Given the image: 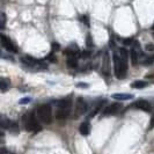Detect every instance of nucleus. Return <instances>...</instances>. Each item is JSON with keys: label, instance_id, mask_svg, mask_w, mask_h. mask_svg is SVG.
Wrapping results in <instances>:
<instances>
[{"label": "nucleus", "instance_id": "32", "mask_svg": "<svg viewBox=\"0 0 154 154\" xmlns=\"http://www.w3.org/2000/svg\"><path fill=\"white\" fill-rule=\"evenodd\" d=\"M152 29H153V30H154V24H153V27H152Z\"/></svg>", "mask_w": 154, "mask_h": 154}, {"label": "nucleus", "instance_id": "19", "mask_svg": "<svg viewBox=\"0 0 154 154\" xmlns=\"http://www.w3.org/2000/svg\"><path fill=\"white\" fill-rule=\"evenodd\" d=\"M119 56H121V58L125 60V62H128V51L125 50V49H121L119 50Z\"/></svg>", "mask_w": 154, "mask_h": 154}, {"label": "nucleus", "instance_id": "29", "mask_svg": "<svg viewBox=\"0 0 154 154\" xmlns=\"http://www.w3.org/2000/svg\"><path fill=\"white\" fill-rule=\"evenodd\" d=\"M123 43H124V44H131V43H132V39L131 38L123 39Z\"/></svg>", "mask_w": 154, "mask_h": 154}, {"label": "nucleus", "instance_id": "5", "mask_svg": "<svg viewBox=\"0 0 154 154\" xmlns=\"http://www.w3.org/2000/svg\"><path fill=\"white\" fill-rule=\"evenodd\" d=\"M1 128L2 129H6L8 130L9 132H12V133H16V132H19V126H17V124L15 122H13V121H11V119H8V118H1Z\"/></svg>", "mask_w": 154, "mask_h": 154}, {"label": "nucleus", "instance_id": "17", "mask_svg": "<svg viewBox=\"0 0 154 154\" xmlns=\"http://www.w3.org/2000/svg\"><path fill=\"white\" fill-rule=\"evenodd\" d=\"M102 72L103 74L106 75H109V58L108 54L104 56V60H103V69H102Z\"/></svg>", "mask_w": 154, "mask_h": 154}, {"label": "nucleus", "instance_id": "20", "mask_svg": "<svg viewBox=\"0 0 154 154\" xmlns=\"http://www.w3.org/2000/svg\"><path fill=\"white\" fill-rule=\"evenodd\" d=\"M5 23H6V14L1 13V23H0V28L4 29L5 28Z\"/></svg>", "mask_w": 154, "mask_h": 154}, {"label": "nucleus", "instance_id": "6", "mask_svg": "<svg viewBox=\"0 0 154 154\" xmlns=\"http://www.w3.org/2000/svg\"><path fill=\"white\" fill-rule=\"evenodd\" d=\"M1 44H2V46H4L7 51H9V52H13V54H16V52H17V48L15 46V44L8 38L6 35H4V34L1 35Z\"/></svg>", "mask_w": 154, "mask_h": 154}, {"label": "nucleus", "instance_id": "25", "mask_svg": "<svg viewBox=\"0 0 154 154\" xmlns=\"http://www.w3.org/2000/svg\"><path fill=\"white\" fill-rule=\"evenodd\" d=\"M77 87L78 88H88L89 85L86 84V82H79V84H77Z\"/></svg>", "mask_w": 154, "mask_h": 154}, {"label": "nucleus", "instance_id": "2", "mask_svg": "<svg viewBox=\"0 0 154 154\" xmlns=\"http://www.w3.org/2000/svg\"><path fill=\"white\" fill-rule=\"evenodd\" d=\"M114 65H115V74L118 79H123L128 72V62L123 60L121 56L114 54Z\"/></svg>", "mask_w": 154, "mask_h": 154}, {"label": "nucleus", "instance_id": "33", "mask_svg": "<svg viewBox=\"0 0 154 154\" xmlns=\"http://www.w3.org/2000/svg\"><path fill=\"white\" fill-rule=\"evenodd\" d=\"M153 38H154V34H153Z\"/></svg>", "mask_w": 154, "mask_h": 154}, {"label": "nucleus", "instance_id": "26", "mask_svg": "<svg viewBox=\"0 0 154 154\" xmlns=\"http://www.w3.org/2000/svg\"><path fill=\"white\" fill-rule=\"evenodd\" d=\"M145 50H147V51H154V44H146L145 45Z\"/></svg>", "mask_w": 154, "mask_h": 154}, {"label": "nucleus", "instance_id": "31", "mask_svg": "<svg viewBox=\"0 0 154 154\" xmlns=\"http://www.w3.org/2000/svg\"><path fill=\"white\" fill-rule=\"evenodd\" d=\"M149 124H151V125H149V129H153V128H154V116L152 117V119H151V123H149Z\"/></svg>", "mask_w": 154, "mask_h": 154}, {"label": "nucleus", "instance_id": "11", "mask_svg": "<svg viewBox=\"0 0 154 154\" xmlns=\"http://www.w3.org/2000/svg\"><path fill=\"white\" fill-rule=\"evenodd\" d=\"M79 131H80V133H81L82 136H88L89 132H91V125H89V123H88V122H84V123L80 124Z\"/></svg>", "mask_w": 154, "mask_h": 154}, {"label": "nucleus", "instance_id": "28", "mask_svg": "<svg viewBox=\"0 0 154 154\" xmlns=\"http://www.w3.org/2000/svg\"><path fill=\"white\" fill-rule=\"evenodd\" d=\"M52 50H54V51L59 50V44H58V43H52Z\"/></svg>", "mask_w": 154, "mask_h": 154}, {"label": "nucleus", "instance_id": "1", "mask_svg": "<svg viewBox=\"0 0 154 154\" xmlns=\"http://www.w3.org/2000/svg\"><path fill=\"white\" fill-rule=\"evenodd\" d=\"M36 115L38 117V119L44 124H51L52 123V109L49 104H41L37 110H36Z\"/></svg>", "mask_w": 154, "mask_h": 154}, {"label": "nucleus", "instance_id": "24", "mask_svg": "<svg viewBox=\"0 0 154 154\" xmlns=\"http://www.w3.org/2000/svg\"><path fill=\"white\" fill-rule=\"evenodd\" d=\"M86 43H87V46H88V48H92L93 46V41H92V36H91V35L87 36V42H86Z\"/></svg>", "mask_w": 154, "mask_h": 154}, {"label": "nucleus", "instance_id": "23", "mask_svg": "<svg viewBox=\"0 0 154 154\" xmlns=\"http://www.w3.org/2000/svg\"><path fill=\"white\" fill-rule=\"evenodd\" d=\"M46 59H48V60H50L51 63H56V62H57V58H56V57H54V56L52 54H49V56L46 57Z\"/></svg>", "mask_w": 154, "mask_h": 154}, {"label": "nucleus", "instance_id": "22", "mask_svg": "<svg viewBox=\"0 0 154 154\" xmlns=\"http://www.w3.org/2000/svg\"><path fill=\"white\" fill-rule=\"evenodd\" d=\"M91 56V51H82V52H80V57L81 58H88Z\"/></svg>", "mask_w": 154, "mask_h": 154}, {"label": "nucleus", "instance_id": "12", "mask_svg": "<svg viewBox=\"0 0 154 154\" xmlns=\"http://www.w3.org/2000/svg\"><path fill=\"white\" fill-rule=\"evenodd\" d=\"M72 106V101L69 97L67 99H64V100H60L57 102V107L58 108H64V109H69Z\"/></svg>", "mask_w": 154, "mask_h": 154}, {"label": "nucleus", "instance_id": "9", "mask_svg": "<svg viewBox=\"0 0 154 154\" xmlns=\"http://www.w3.org/2000/svg\"><path fill=\"white\" fill-rule=\"evenodd\" d=\"M111 97L118 101H128L131 100L132 97H133V95L132 94H128V93H115V94L111 95Z\"/></svg>", "mask_w": 154, "mask_h": 154}, {"label": "nucleus", "instance_id": "3", "mask_svg": "<svg viewBox=\"0 0 154 154\" xmlns=\"http://www.w3.org/2000/svg\"><path fill=\"white\" fill-rule=\"evenodd\" d=\"M23 123H24V128H26L27 131L38 132L42 130V126L36 121L35 115L32 112H29V114H27V115L23 117Z\"/></svg>", "mask_w": 154, "mask_h": 154}, {"label": "nucleus", "instance_id": "27", "mask_svg": "<svg viewBox=\"0 0 154 154\" xmlns=\"http://www.w3.org/2000/svg\"><path fill=\"white\" fill-rule=\"evenodd\" d=\"M80 20H81V22H85L86 24H87V26H89V22H88V17H87V16H81V17H80Z\"/></svg>", "mask_w": 154, "mask_h": 154}, {"label": "nucleus", "instance_id": "15", "mask_svg": "<svg viewBox=\"0 0 154 154\" xmlns=\"http://www.w3.org/2000/svg\"><path fill=\"white\" fill-rule=\"evenodd\" d=\"M66 63H67V66L69 69H75L78 66V59L75 56H69Z\"/></svg>", "mask_w": 154, "mask_h": 154}, {"label": "nucleus", "instance_id": "4", "mask_svg": "<svg viewBox=\"0 0 154 154\" xmlns=\"http://www.w3.org/2000/svg\"><path fill=\"white\" fill-rule=\"evenodd\" d=\"M87 111V103L82 97H78L77 102H75V108H74V115L75 117L84 115Z\"/></svg>", "mask_w": 154, "mask_h": 154}, {"label": "nucleus", "instance_id": "14", "mask_svg": "<svg viewBox=\"0 0 154 154\" xmlns=\"http://www.w3.org/2000/svg\"><path fill=\"white\" fill-rule=\"evenodd\" d=\"M147 84L146 81H143V80H137V81H133L131 84V87L132 88H136V89H143V88H145L147 87Z\"/></svg>", "mask_w": 154, "mask_h": 154}, {"label": "nucleus", "instance_id": "8", "mask_svg": "<svg viewBox=\"0 0 154 154\" xmlns=\"http://www.w3.org/2000/svg\"><path fill=\"white\" fill-rule=\"evenodd\" d=\"M132 107L134 109H139V110L146 111V112H151V110H152L151 103L145 100H138L137 102H134V103L132 104Z\"/></svg>", "mask_w": 154, "mask_h": 154}, {"label": "nucleus", "instance_id": "18", "mask_svg": "<svg viewBox=\"0 0 154 154\" xmlns=\"http://www.w3.org/2000/svg\"><path fill=\"white\" fill-rule=\"evenodd\" d=\"M130 54H131V63L133 66H136L137 65V63H138V54H137V51L134 50V49H132L131 51H130Z\"/></svg>", "mask_w": 154, "mask_h": 154}, {"label": "nucleus", "instance_id": "21", "mask_svg": "<svg viewBox=\"0 0 154 154\" xmlns=\"http://www.w3.org/2000/svg\"><path fill=\"white\" fill-rule=\"evenodd\" d=\"M31 101L30 97H23V99H21V100L19 101V103L20 104H27V103H29Z\"/></svg>", "mask_w": 154, "mask_h": 154}, {"label": "nucleus", "instance_id": "10", "mask_svg": "<svg viewBox=\"0 0 154 154\" xmlns=\"http://www.w3.org/2000/svg\"><path fill=\"white\" fill-rule=\"evenodd\" d=\"M69 115V109H64V108H59L56 112V118L57 119H65L67 118Z\"/></svg>", "mask_w": 154, "mask_h": 154}, {"label": "nucleus", "instance_id": "30", "mask_svg": "<svg viewBox=\"0 0 154 154\" xmlns=\"http://www.w3.org/2000/svg\"><path fill=\"white\" fill-rule=\"evenodd\" d=\"M1 154H13V153H9V151L5 149V148H1Z\"/></svg>", "mask_w": 154, "mask_h": 154}, {"label": "nucleus", "instance_id": "13", "mask_svg": "<svg viewBox=\"0 0 154 154\" xmlns=\"http://www.w3.org/2000/svg\"><path fill=\"white\" fill-rule=\"evenodd\" d=\"M79 52V49H78V46L74 44V45H71L69 48H67V49H65L64 50V54H67V56H75V54Z\"/></svg>", "mask_w": 154, "mask_h": 154}, {"label": "nucleus", "instance_id": "16", "mask_svg": "<svg viewBox=\"0 0 154 154\" xmlns=\"http://www.w3.org/2000/svg\"><path fill=\"white\" fill-rule=\"evenodd\" d=\"M9 85H11V81L7 78H1L0 80V86H1V92H6L8 88H9Z\"/></svg>", "mask_w": 154, "mask_h": 154}, {"label": "nucleus", "instance_id": "7", "mask_svg": "<svg viewBox=\"0 0 154 154\" xmlns=\"http://www.w3.org/2000/svg\"><path fill=\"white\" fill-rule=\"evenodd\" d=\"M121 109H122V104H121L119 102H117V103H111V104L107 106V108L104 109V111H103V116L115 115V114H117Z\"/></svg>", "mask_w": 154, "mask_h": 154}]
</instances>
